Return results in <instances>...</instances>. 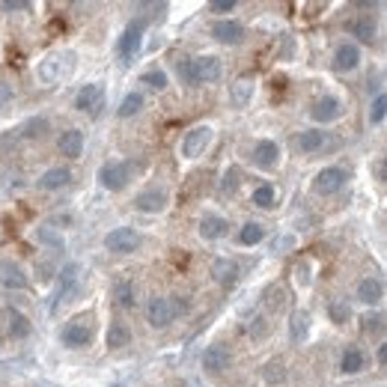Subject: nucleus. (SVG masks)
Masks as SVG:
<instances>
[{
	"mask_svg": "<svg viewBox=\"0 0 387 387\" xmlns=\"http://www.w3.org/2000/svg\"><path fill=\"white\" fill-rule=\"evenodd\" d=\"M98 182H102L105 191H126L131 182V164L129 161H107V164L98 167Z\"/></svg>",
	"mask_w": 387,
	"mask_h": 387,
	"instance_id": "1",
	"label": "nucleus"
},
{
	"mask_svg": "<svg viewBox=\"0 0 387 387\" xmlns=\"http://www.w3.org/2000/svg\"><path fill=\"white\" fill-rule=\"evenodd\" d=\"M211 140H215V131H211V126H194L188 134L182 137V143H179V155H182L185 161H197V158L209 149Z\"/></svg>",
	"mask_w": 387,
	"mask_h": 387,
	"instance_id": "2",
	"label": "nucleus"
},
{
	"mask_svg": "<svg viewBox=\"0 0 387 387\" xmlns=\"http://www.w3.org/2000/svg\"><path fill=\"white\" fill-rule=\"evenodd\" d=\"M143 33H146V21H131L126 30H122V36L117 39V54L122 63H131V60L140 54V45H143Z\"/></svg>",
	"mask_w": 387,
	"mask_h": 387,
	"instance_id": "3",
	"label": "nucleus"
},
{
	"mask_svg": "<svg viewBox=\"0 0 387 387\" xmlns=\"http://www.w3.org/2000/svg\"><path fill=\"white\" fill-rule=\"evenodd\" d=\"M90 340H93V328H90V319L86 316L66 322L63 331H60V343L66 348H84V346H90Z\"/></svg>",
	"mask_w": 387,
	"mask_h": 387,
	"instance_id": "4",
	"label": "nucleus"
},
{
	"mask_svg": "<svg viewBox=\"0 0 387 387\" xmlns=\"http://www.w3.org/2000/svg\"><path fill=\"white\" fill-rule=\"evenodd\" d=\"M221 74H223V66H221L218 57L199 54V57L191 60V81H194V86L197 84H215V81H221Z\"/></svg>",
	"mask_w": 387,
	"mask_h": 387,
	"instance_id": "5",
	"label": "nucleus"
},
{
	"mask_svg": "<svg viewBox=\"0 0 387 387\" xmlns=\"http://www.w3.org/2000/svg\"><path fill=\"white\" fill-rule=\"evenodd\" d=\"M105 247L110 254H134L140 247V235L131 227H117L105 235Z\"/></svg>",
	"mask_w": 387,
	"mask_h": 387,
	"instance_id": "6",
	"label": "nucleus"
},
{
	"mask_svg": "<svg viewBox=\"0 0 387 387\" xmlns=\"http://www.w3.org/2000/svg\"><path fill=\"white\" fill-rule=\"evenodd\" d=\"M66 57H69V54H48V57H42L39 63H36V78H39L45 86L60 84V81H63V74L69 72V69L63 66Z\"/></svg>",
	"mask_w": 387,
	"mask_h": 387,
	"instance_id": "7",
	"label": "nucleus"
},
{
	"mask_svg": "<svg viewBox=\"0 0 387 387\" xmlns=\"http://www.w3.org/2000/svg\"><path fill=\"white\" fill-rule=\"evenodd\" d=\"M346 182H348V176H346L343 167H324V170L316 173L313 191H316L319 197H331V194H336V191H343Z\"/></svg>",
	"mask_w": 387,
	"mask_h": 387,
	"instance_id": "8",
	"label": "nucleus"
},
{
	"mask_svg": "<svg viewBox=\"0 0 387 387\" xmlns=\"http://www.w3.org/2000/svg\"><path fill=\"white\" fill-rule=\"evenodd\" d=\"M102 105H105L102 84H86L78 90V96H74V110H84V114H98Z\"/></svg>",
	"mask_w": 387,
	"mask_h": 387,
	"instance_id": "9",
	"label": "nucleus"
},
{
	"mask_svg": "<svg viewBox=\"0 0 387 387\" xmlns=\"http://www.w3.org/2000/svg\"><path fill=\"white\" fill-rule=\"evenodd\" d=\"M173 319H176V310H173L170 298H152L146 304V322L152 328H167V324H173Z\"/></svg>",
	"mask_w": 387,
	"mask_h": 387,
	"instance_id": "10",
	"label": "nucleus"
},
{
	"mask_svg": "<svg viewBox=\"0 0 387 387\" xmlns=\"http://www.w3.org/2000/svg\"><path fill=\"white\" fill-rule=\"evenodd\" d=\"M230 364H232V355H230V348H227V346L215 343V346H209V348H206V355H203V369H206V372L218 376V372L230 369Z\"/></svg>",
	"mask_w": 387,
	"mask_h": 387,
	"instance_id": "11",
	"label": "nucleus"
},
{
	"mask_svg": "<svg viewBox=\"0 0 387 387\" xmlns=\"http://www.w3.org/2000/svg\"><path fill=\"white\" fill-rule=\"evenodd\" d=\"M254 164L259 170H277L280 167V146L274 140H259L254 146Z\"/></svg>",
	"mask_w": 387,
	"mask_h": 387,
	"instance_id": "12",
	"label": "nucleus"
},
{
	"mask_svg": "<svg viewBox=\"0 0 387 387\" xmlns=\"http://www.w3.org/2000/svg\"><path fill=\"white\" fill-rule=\"evenodd\" d=\"M310 117L316 122H334L343 117V102L334 96H324V98H316L313 107H310Z\"/></svg>",
	"mask_w": 387,
	"mask_h": 387,
	"instance_id": "13",
	"label": "nucleus"
},
{
	"mask_svg": "<svg viewBox=\"0 0 387 387\" xmlns=\"http://www.w3.org/2000/svg\"><path fill=\"white\" fill-rule=\"evenodd\" d=\"M239 274H242L239 262L230 259V256H221V259L211 262V277H215L221 286H235L239 283Z\"/></svg>",
	"mask_w": 387,
	"mask_h": 387,
	"instance_id": "14",
	"label": "nucleus"
},
{
	"mask_svg": "<svg viewBox=\"0 0 387 387\" xmlns=\"http://www.w3.org/2000/svg\"><path fill=\"white\" fill-rule=\"evenodd\" d=\"M254 93H256V81L251 74H242V78H235L232 86H230V102L235 107H247L254 102Z\"/></svg>",
	"mask_w": 387,
	"mask_h": 387,
	"instance_id": "15",
	"label": "nucleus"
},
{
	"mask_svg": "<svg viewBox=\"0 0 387 387\" xmlns=\"http://www.w3.org/2000/svg\"><path fill=\"white\" fill-rule=\"evenodd\" d=\"M211 39L221 45H239L244 39V27L239 21H218L211 24Z\"/></svg>",
	"mask_w": 387,
	"mask_h": 387,
	"instance_id": "16",
	"label": "nucleus"
},
{
	"mask_svg": "<svg viewBox=\"0 0 387 387\" xmlns=\"http://www.w3.org/2000/svg\"><path fill=\"white\" fill-rule=\"evenodd\" d=\"M170 203L167 191H143L134 197V209L137 211H146V215H158V211H164Z\"/></svg>",
	"mask_w": 387,
	"mask_h": 387,
	"instance_id": "17",
	"label": "nucleus"
},
{
	"mask_svg": "<svg viewBox=\"0 0 387 387\" xmlns=\"http://www.w3.org/2000/svg\"><path fill=\"white\" fill-rule=\"evenodd\" d=\"M324 140H328V134H324V131H319V129H304V131L295 134V149H298V152L313 155V152H319V149H324Z\"/></svg>",
	"mask_w": 387,
	"mask_h": 387,
	"instance_id": "18",
	"label": "nucleus"
},
{
	"mask_svg": "<svg viewBox=\"0 0 387 387\" xmlns=\"http://www.w3.org/2000/svg\"><path fill=\"white\" fill-rule=\"evenodd\" d=\"M227 232H230V223L223 221L221 215H203V218H199V239L218 242V239H223Z\"/></svg>",
	"mask_w": 387,
	"mask_h": 387,
	"instance_id": "19",
	"label": "nucleus"
},
{
	"mask_svg": "<svg viewBox=\"0 0 387 387\" xmlns=\"http://www.w3.org/2000/svg\"><path fill=\"white\" fill-rule=\"evenodd\" d=\"M358 66H360V48L343 42V45L334 51V69H336V72H355Z\"/></svg>",
	"mask_w": 387,
	"mask_h": 387,
	"instance_id": "20",
	"label": "nucleus"
},
{
	"mask_svg": "<svg viewBox=\"0 0 387 387\" xmlns=\"http://www.w3.org/2000/svg\"><path fill=\"white\" fill-rule=\"evenodd\" d=\"M0 286H6V289H27V274L15 262L4 259L0 262Z\"/></svg>",
	"mask_w": 387,
	"mask_h": 387,
	"instance_id": "21",
	"label": "nucleus"
},
{
	"mask_svg": "<svg viewBox=\"0 0 387 387\" xmlns=\"http://www.w3.org/2000/svg\"><path fill=\"white\" fill-rule=\"evenodd\" d=\"M57 149L63 152V158H81L84 152V134L78 129H69L57 137Z\"/></svg>",
	"mask_w": 387,
	"mask_h": 387,
	"instance_id": "22",
	"label": "nucleus"
},
{
	"mask_svg": "<svg viewBox=\"0 0 387 387\" xmlns=\"http://www.w3.org/2000/svg\"><path fill=\"white\" fill-rule=\"evenodd\" d=\"M69 182H72V170L69 167H51V170H45L39 176V188L42 191H60V188H66Z\"/></svg>",
	"mask_w": 387,
	"mask_h": 387,
	"instance_id": "23",
	"label": "nucleus"
},
{
	"mask_svg": "<svg viewBox=\"0 0 387 387\" xmlns=\"http://www.w3.org/2000/svg\"><path fill=\"white\" fill-rule=\"evenodd\" d=\"M381 295H384V286H381L379 277H364V280L358 283V301H360V304L372 307V304L381 301Z\"/></svg>",
	"mask_w": 387,
	"mask_h": 387,
	"instance_id": "24",
	"label": "nucleus"
},
{
	"mask_svg": "<svg viewBox=\"0 0 387 387\" xmlns=\"http://www.w3.org/2000/svg\"><path fill=\"white\" fill-rule=\"evenodd\" d=\"M6 328H9V334L15 336V340H24V336H30V331H33V324H30V319L21 313V310H15V307H6Z\"/></svg>",
	"mask_w": 387,
	"mask_h": 387,
	"instance_id": "25",
	"label": "nucleus"
},
{
	"mask_svg": "<svg viewBox=\"0 0 387 387\" xmlns=\"http://www.w3.org/2000/svg\"><path fill=\"white\" fill-rule=\"evenodd\" d=\"M310 313L307 310H292V316H289V340L292 343H304L307 336H310Z\"/></svg>",
	"mask_w": 387,
	"mask_h": 387,
	"instance_id": "26",
	"label": "nucleus"
},
{
	"mask_svg": "<svg viewBox=\"0 0 387 387\" xmlns=\"http://www.w3.org/2000/svg\"><path fill=\"white\" fill-rule=\"evenodd\" d=\"M105 343L107 348H126L131 343V331L126 322H110L107 324V334H105Z\"/></svg>",
	"mask_w": 387,
	"mask_h": 387,
	"instance_id": "27",
	"label": "nucleus"
},
{
	"mask_svg": "<svg viewBox=\"0 0 387 387\" xmlns=\"http://www.w3.org/2000/svg\"><path fill=\"white\" fill-rule=\"evenodd\" d=\"M348 30H352V36L355 39H360V42H367V45H372L376 42V21L372 18H355L352 24H348Z\"/></svg>",
	"mask_w": 387,
	"mask_h": 387,
	"instance_id": "28",
	"label": "nucleus"
},
{
	"mask_svg": "<svg viewBox=\"0 0 387 387\" xmlns=\"http://www.w3.org/2000/svg\"><path fill=\"white\" fill-rule=\"evenodd\" d=\"M364 369V352L355 346H348L346 352H343V360H340V372L343 376H355V372Z\"/></svg>",
	"mask_w": 387,
	"mask_h": 387,
	"instance_id": "29",
	"label": "nucleus"
},
{
	"mask_svg": "<svg viewBox=\"0 0 387 387\" xmlns=\"http://www.w3.org/2000/svg\"><path fill=\"white\" fill-rule=\"evenodd\" d=\"M110 295H114V301L122 310H131L134 307V283L131 280H117L114 289H110Z\"/></svg>",
	"mask_w": 387,
	"mask_h": 387,
	"instance_id": "30",
	"label": "nucleus"
},
{
	"mask_svg": "<svg viewBox=\"0 0 387 387\" xmlns=\"http://www.w3.org/2000/svg\"><path fill=\"white\" fill-rule=\"evenodd\" d=\"M74 286H78V265H69L63 271V280H60V292H57V304H66L74 295Z\"/></svg>",
	"mask_w": 387,
	"mask_h": 387,
	"instance_id": "31",
	"label": "nucleus"
},
{
	"mask_svg": "<svg viewBox=\"0 0 387 387\" xmlns=\"http://www.w3.org/2000/svg\"><path fill=\"white\" fill-rule=\"evenodd\" d=\"M262 239H265V227L256 223V221H247L244 227H242V232H239V244H244V247H254Z\"/></svg>",
	"mask_w": 387,
	"mask_h": 387,
	"instance_id": "32",
	"label": "nucleus"
},
{
	"mask_svg": "<svg viewBox=\"0 0 387 387\" xmlns=\"http://www.w3.org/2000/svg\"><path fill=\"white\" fill-rule=\"evenodd\" d=\"M140 110H143V93H129V96L119 102L117 114H119L122 119H131V117L140 114Z\"/></svg>",
	"mask_w": 387,
	"mask_h": 387,
	"instance_id": "33",
	"label": "nucleus"
},
{
	"mask_svg": "<svg viewBox=\"0 0 387 387\" xmlns=\"http://www.w3.org/2000/svg\"><path fill=\"white\" fill-rule=\"evenodd\" d=\"M251 199L259 209H274V203H277V191H274V185L265 182V185H259V188H254Z\"/></svg>",
	"mask_w": 387,
	"mask_h": 387,
	"instance_id": "34",
	"label": "nucleus"
},
{
	"mask_svg": "<svg viewBox=\"0 0 387 387\" xmlns=\"http://www.w3.org/2000/svg\"><path fill=\"white\" fill-rule=\"evenodd\" d=\"M48 131H51V122H48L45 117H33V119H27L21 126V134L30 137V140H36V137H45Z\"/></svg>",
	"mask_w": 387,
	"mask_h": 387,
	"instance_id": "35",
	"label": "nucleus"
},
{
	"mask_svg": "<svg viewBox=\"0 0 387 387\" xmlns=\"http://www.w3.org/2000/svg\"><path fill=\"white\" fill-rule=\"evenodd\" d=\"M36 239H39V244L54 247V251H63V247H66L63 235H60L57 230H51V227H39V230H36Z\"/></svg>",
	"mask_w": 387,
	"mask_h": 387,
	"instance_id": "36",
	"label": "nucleus"
},
{
	"mask_svg": "<svg viewBox=\"0 0 387 387\" xmlns=\"http://www.w3.org/2000/svg\"><path fill=\"white\" fill-rule=\"evenodd\" d=\"M328 316L334 319V324H348L352 307H348V301H343V298H336V301H331V307H328Z\"/></svg>",
	"mask_w": 387,
	"mask_h": 387,
	"instance_id": "37",
	"label": "nucleus"
},
{
	"mask_svg": "<svg viewBox=\"0 0 387 387\" xmlns=\"http://www.w3.org/2000/svg\"><path fill=\"white\" fill-rule=\"evenodd\" d=\"M387 117V96L379 93L376 98H372V105H369V126H381Z\"/></svg>",
	"mask_w": 387,
	"mask_h": 387,
	"instance_id": "38",
	"label": "nucleus"
},
{
	"mask_svg": "<svg viewBox=\"0 0 387 387\" xmlns=\"http://www.w3.org/2000/svg\"><path fill=\"white\" fill-rule=\"evenodd\" d=\"M140 84H146V86H152V90H167V84H170V78H167V72H161V69H152V72H143L140 74Z\"/></svg>",
	"mask_w": 387,
	"mask_h": 387,
	"instance_id": "39",
	"label": "nucleus"
},
{
	"mask_svg": "<svg viewBox=\"0 0 387 387\" xmlns=\"http://www.w3.org/2000/svg\"><path fill=\"white\" fill-rule=\"evenodd\" d=\"M239 185H242V170L239 167H230L227 173H223V179H221V191L223 194H232Z\"/></svg>",
	"mask_w": 387,
	"mask_h": 387,
	"instance_id": "40",
	"label": "nucleus"
},
{
	"mask_svg": "<svg viewBox=\"0 0 387 387\" xmlns=\"http://www.w3.org/2000/svg\"><path fill=\"white\" fill-rule=\"evenodd\" d=\"M265 381L268 384H283L286 381V367L280 364V360H271V364H265Z\"/></svg>",
	"mask_w": 387,
	"mask_h": 387,
	"instance_id": "41",
	"label": "nucleus"
},
{
	"mask_svg": "<svg viewBox=\"0 0 387 387\" xmlns=\"http://www.w3.org/2000/svg\"><path fill=\"white\" fill-rule=\"evenodd\" d=\"M247 334H251L254 340H262V336H268V322L262 319V316L251 319V324H247Z\"/></svg>",
	"mask_w": 387,
	"mask_h": 387,
	"instance_id": "42",
	"label": "nucleus"
},
{
	"mask_svg": "<svg viewBox=\"0 0 387 387\" xmlns=\"http://www.w3.org/2000/svg\"><path fill=\"white\" fill-rule=\"evenodd\" d=\"M265 298H268V307L271 310H280L283 304H286V295H283V289H280V286H268V292H265Z\"/></svg>",
	"mask_w": 387,
	"mask_h": 387,
	"instance_id": "43",
	"label": "nucleus"
},
{
	"mask_svg": "<svg viewBox=\"0 0 387 387\" xmlns=\"http://www.w3.org/2000/svg\"><path fill=\"white\" fill-rule=\"evenodd\" d=\"M295 247V235H280V239L271 242V254H283V251H292Z\"/></svg>",
	"mask_w": 387,
	"mask_h": 387,
	"instance_id": "44",
	"label": "nucleus"
},
{
	"mask_svg": "<svg viewBox=\"0 0 387 387\" xmlns=\"http://www.w3.org/2000/svg\"><path fill=\"white\" fill-rule=\"evenodd\" d=\"M292 274H295V283L301 286V289H307V286H310V265H307V262H301V265H295V268H292Z\"/></svg>",
	"mask_w": 387,
	"mask_h": 387,
	"instance_id": "45",
	"label": "nucleus"
},
{
	"mask_svg": "<svg viewBox=\"0 0 387 387\" xmlns=\"http://www.w3.org/2000/svg\"><path fill=\"white\" fill-rule=\"evenodd\" d=\"M381 324H384V319L381 316H367L364 319V331L372 336V334H381Z\"/></svg>",
	"mask_w": 387,
	"mask_h": 387,
	"instance_id": "46",
	"label": "nucleus"
},
{
	"mask_svg": "<svg viewBox=\"0 0 387 387\" xmlns=\"http://www.w3.org/2000/svg\"><path fill=\"white\" fill-rule=\"evenodd\" d=\"M209 9L211 12H232L235 9V0H211Z\"/></svg>",
	"mask_w": 387,
	"mask_h": 387,
	"instance_id": "47",
	"label": "nucleus"
},
{
	"mask_svg": "<svg viewBox=\"0 0 387 387\" xmlns=\"http://www.w3.org/2000/svg\"><path fill=\"white\" fill-rule=\"evenodd\" d=\"M176 69H179V78L188 84V86H194V81H191V60H179Z\"/></svg>",
	"mask_w": 387,
	"mask_h": 387,
	"instance_id": "48",
	"label": "nucleus"
},
{
	"mask_svg": "<svg viewBox=\"0 0 387 387\" xmlns=\"http://www.w3.org/2000/svg\"><path fill=\"white\" fill-rule=\"evenodd\" d=\"M12 96H15V93H12V86L0 81V110H4V107L12 102Z\"/></svg>",
	"mask_w": 387,
	"mask_h": 387,
	"instance_id": "49",
	"label": "nucleus"
},
{
	"mask_svg": "<svg viewBox=\"0 0 387 387\" xmlns=\"http://www.w3.org/2000/svg\"><path fill=\"white\" fill-rule=\"evenodd\" d=\"M4 9L6 12H30V4H24V0H6Z\"/></svg>",
	"mask_w": 387,
	"mask_h": 387,
	"instance_id": "50",
	"label": "nucleus"
},
{
	"mask_svg": "<svg viewBox=\"0 0 387 387\" xmlns=\"http://www.w3.org/2000/svg\"><path fill=\"white\" fill-rule=\"evenodd\" d=\"M379 364H387V346H379Z\"/></svg>",
	"mask_w": 387,
	"mask_h": 387,
	"instance_id": "51",
	"label": "nucleus"
}]
</instances>
